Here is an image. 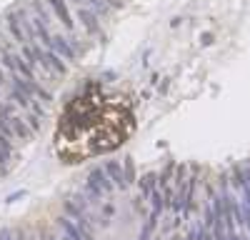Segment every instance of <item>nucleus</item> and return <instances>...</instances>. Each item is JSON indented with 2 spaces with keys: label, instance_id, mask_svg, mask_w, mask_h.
<instances>
[{
  "label": "nucleus",
  "instance_id": "nucleus-1",
  "mask_svg": "<svg viewBox=\"0 0 250 240\" xmlns=\"http://www.w3.org/2000/svg\"><path fill=\"white\" fill-rule=\"evenodd\" d=\"M135 130V115L118 95H105L90 80L65 105L55 133V150L65 163H83L120 148Z\"/></svg>",
  "mask_w": 250,
  "mask_h": 240
},
{
  "label": "nucleus",
  "instance_id": "nucleus-2",
  "mask_svg": "<svg viewBox=\"0 0 250 240\" xmlns=\"http://www.w3.org/2000/svg\"><path fill=\"white\" fill-rule=\"evenodd\" d=\"M10 80H13V88L28 93L30 98H40V103H43V105L53 103V93H48L43 85H38L35 80H28V78H23L20 73H13V75H10Z\"/></svg>",
  "mask_w": 250,
  "mask_h": 240
},
{
  "label": "nucleus",
  "instance_id": "nucleus-3",
  "mask_svg": "<svg viewBox=\"0 0 250 240\" xmlns=\"http://www.w3.org/2000/svg\"><path fill=\"white\" fill-rule=\"evenodd\" d=\"M45 3L53 8L58 23L65 28V30H73L75 23H73V15H70V8H68V0H45Z\"/></svg>",
  "mask_w": 250,
  "mask_h": 240
},
{
  "label": "nucleus",
  "instance_id": "nucleus-4",
  "mask_svg": "<svg viewBox=\"0 0 250 240\" xmlns=\"http://www.w3.org/2000/svg\"><path fill=\"white\" fill-rule=\"evenodd\" d=\"M78 20H80V25L85 28L90 35H98V33H100V23H98V18H95V10H93V8L78 5Z\"/></svg>",
  "mask_w": 250,
  "mask_h": 240
},
{
  "label": "nucleus",
  "instance_id": "nucleus-5",
  "mask_svg": "<svg viewBox=\"0 0 250 240\" xmlns=\"http://www.w3.org/2000/svg\"><path fill=\"white\" fill-rule=\"evenodd\" d=\"M5 23H8V30H10V35H13V40H15L18 45H25V43H30L28 35H25V30H23V23H20V15H18V10L8 15Z\"/></svg>",
  "mask_w": 250,
  "mask_h": 240
},
{
  "label": "nucleus",
  "instance_id": "nucleus-6",
  "mask_svg": "<svg viewBox=\"0 0 250 240\" xmlns=\"http://www.w3.org/2000/svg\"><path fill=\"white\" fill-rule=\"evenodd\" d=\"M53 53H58L62 60H75V48L62 35H53Z\"/></svg>",
  "mask_w": 250,
  "mask_h": 240
},
{
  "label": "nucleus",
  "instance_id": "nucleus-7",
  "mask_svg": "<svg viewBox=\"0 0 250 240\" xmlns=\"http://www.w3.org/2000/svg\"><path fill=\"white\" fill-rule=\"evenodd\" d=\"M33 100H35V98H30L28 93L18 90V88H13V90H10V95H8V103H13V105H15V108H20V110H30Z\"/></svg>",
  "mask_w": 250,
  "mask_h": 240
},
{
  "label": "nucleus",
  "instance_id": "nucleus-8",
  "mask_svg": "<svg viewBox=\"0 0 250 240\" xmlns=\"http://www.w3.org/2000/svg\"><path fill=\"white\" fill-rule=\"evenodd\" d=\"M105 173L110 175V180H115L118 185H123V170L118 163H105Z\"/></svg>",
  "mask_w": 250,
  "mask_h": 240
},
{
  "label": "nucleus",
  "instance_id": "nucleus-9",
  "mask_svg": "<svg viewBox=\"0 0 250 240\" xmlns=\"http://www.w3.org/2000/svg\"><path fill=\"white\" fill-rule=\"evenodd\" d=\"M25 123H28V128L33 130V135L40 130V125H43V118H40V115H35V113H28L25 115Z\"/></svg>",
  "mask_w": 250,
  "mask_h": 240
},
{
  "label": "nucleus",
  "instance_id": "nucleus-10",
  "mask_svg": "<svg viewBox=\"0 0 250 240\" xmlns=\"http://www.w3.org/2000/svg\"><path fill=\"white\" fill-rule=\"evenodd\" d=\"M85 3H88V8H93L95 13H103V10H108V5L103 3V0H85Z\"/></svg>",
  "mask_w": 250,
  "mask_h": 240
},
{
  "label": "nucleus",
  "instance_id": "nucleus-11",
  "mask_svg": "<svg viewBox=\"0 0 250 240\" xmlns=\"http://www.w3.org/2000/svg\"><path fill=\"white\" fill-rule=\"evenodd\" d=\"M73 3H78V5H83V3H85V0H73Z\"/></svg>",
  "mask_w": 250,
  "mask_h": 240
}]
</instances>
